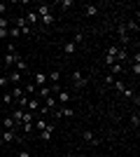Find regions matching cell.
Listing matches in <instances>:
<instances>
[{"label": "cell", "mask_w": 140, "mask_h": 157, "mask_svg": "<svg viewBox=\"0 0 140 157\" xmlns=\"http://www.w3.org/2000/svg\"><path fill=\"white\" fill-rule=\"evenodd\" d=\"M70 78H73V87H75V89H82V87L87 85V78H84L82 73H77V71H75Z\"/></svg>", "instance_id": "obj_1"}, {"label": "cell", "mask_w": 140, "mask_h": 157, "mask_svg": "<svg viewBox=\"0 0 140 157\" xmlns=\"http://www.w3.org/2000/svg\"><path fill=\"white\" fill-rule=\"evenodd\" d=\"M117 33H119V38H121V47H126L128 42H131V35H128L126 26H124V24H121V26H117Z\"/></svg>", "instance_id": "obj_2"}, {"label": "cell", "mask_w": 140, "mask_h": 157, "mask_svg": "<svg viewBox=\"0 0 140 157\" xmlns=\"http://www.w3.org/2000/svg\"><path fill=\"white\" fill-rule=\"evenodd\" d=\"M47 82H49V80H47V75H45V73H35L33 85L38 87V89H40V87H47Z\"/></svg>", "instance_id": "obj_3"}, {"label": "cell", "mask_w": 140, "mask_h": 157, "mask_svg": "<svg viewBox=\"0 0 140 157\" xmlns=\"http://www.w3.org/2000/svg\"><path fill=\"white\" fill-rule=\"evenodd\" d=\"M2 143H14L16 141V131H12V129H5V134H2Z\"/></svg>", "instance_id": "obj_4"}, {"label": "cell", "mask_w": 140, "mask_h": 157, "mask_svg": "<svg viewBox=\"0 0 140 157\" xmlns=\"http://www.w3.org/2000/svg\"><path fill=\"white\" fill-rule=\"evenodd\" d=\"M16 28H19L23 35H28V33H31V26L26 24V19H23V17H19V19H16Z\"/></svg>", "instance_id": "obj_5"}, {"label": "cell", "mask_w": 140, "mask_h": 157, "mask_svg": "<svg viewBox=\"0 0 140 157\" xmlns=\"http://www.w3.org/2000/svg\"><path fill=\"white\" fill-rule=\"evenodd\" d=\"M19 59H21V56H19L16 52H7V54H5V66H14Z\"/></svg>", "instance_id": "obj_6"}, {"label": "cell", "mask_w": 140, "mask_h": 157, "mask_svg": "<svg viewBox=\"0 0 140 157\" xmlns=\"http://www.w3.org/2000/svg\"><path fill=\"white\" fill-rule=\"evenodd\" d=\"M7 80H9V82H12V85L16 87V85H19V82H21V80H23V75H21L19 71H12V73H9V75H7Z\"/></svg>", "instance_id": "obj_7"}, {"label": "cell", "mask_w": 140, "mask_h": 157, "mask_svg": "<svg viewBox=\"0 0 140 157\" xmlns=\"http://www.w3.org/2000/svg\"><path fill=\"white\" fill-rule=\"evenodd\" d=\"M75 52H77V45H75L73 40H70V42H66V45H63V54H66V56H73Z\"/></svg>", "instance_id": "obj_8"}, {"label": "cell", "mask_w": 140, "mask_h": 157, "mask_svg": "<svg viewBox=\"0 0 140 157\" xmlns=\"http://www.w3.org/2000/svg\"><path fill=\"white\" fill-rule=\"evenodd\" d=\"M68 101H70V92H66V89H61L59 92V98H56V103H68Z\"/></svg>", "instance_id": "obj_9"}, {"label": "cell", "mask_w": 140, "mask_h": 157, "mask_svg": "<svg viewBox=\"0 0 140 157\" xmlns=\"http://www.w3.org/2000/svg\"><path fill=\"white\" fill-rule=\"evenodd\" d=\"M42 134V141H52V134H54V124H47L45 131H40Z\"/></svg>", "instance_id": "obj_10"}, {"label": "cell", "mask_w": 140, "mask_h": 157, "mask_svg": "<svg viewBox=\"0 0 140 157\" xmlns=\"http://www.w3.org/2000/svg\"><path fill=\"white\" fill-rule=\"evenodd\" d=\"M38 108H40V101H38V98H28L26 110H28V113H33V110H38Z\"/></svg>", "instance_id": "obj_11"}, {"label": "cell", "mask_w": 140, "mask_h": 157, "mask_svg": "<svg viewBox=\"0 0 140 157\" xmlns=\"http://www.w3.org/2000/svg\"><path fill=\"white\" fill-rule=\"evenodd\" d=\"M82 138H84L87 143H98V141H100V138L93 136V131H84V134H82Z\"/></svg>", "instance_id": "obj_12"}, {"label": "cell", "mask_w": 140, "mask_h": 157, "mask_svg": "<svg viewBox=\"0 0 140 157\" xmlns=\"http://www.w3.org/2000/svg\"><path fill=\"white\" fill-rule=\"evenodd\" d=\"M38 21H40L38 12H28V14H26V24H28V26H31V24H38Z\"/></svg>", "instance_id": "obj_13"}, {"label": "cell", "mask_w": 140, "mask_h": 157, "mask_svg": "<svg viewBox=\"0 0 140 157\" xmlns=\"http://www.w3.org/2000/svg\"><path fill=\"white\" fill-rule=\"evenodd\" d=\"M84 14H87V17H96V14H98V7L96 5H84Z\"/></svg>", "instance_id": "obj_14"}, {"label": "cell", "mask_w": 140, "mask_h": 157, "mask_svg": "<svg viewBox=\"0 0 140 157\" xmlns=\"http://www.w3.org/2000/svg\"><path fill=\"white\" fill-rule=\"evenodd\" d=\"M14 66H16V71H19L21 75H23V73H28V63H26V61H23V59H19V61H16V63H14Z\"/></svg>", "instance_id": "obj_15"}, {"label": "cell", "mask_w": 140, "mask_h": 157, "mask_svg": "<svg viewBox=\"0 0 140 157\" xmlns=\"http://www.w3.org/2000/svg\"><path fill=\"white\" fill-rule=\"evenodd\" d=\"M45 14H52V5H40L38 7V17H45Z\"/></svg>", "instance_id": "obj_16"}, {"label": "cell", "mask_w": 140, "mask_h": 157, "mask_svg": "<svg viewBox=\"0 0 140 157\" xmlns=\"http://www.w3.org/2000/svg\"><path fill=\"white\" fill-rule=\"evenodd\" d=\"M40 19H42V26H52L56 17H54V14H45V17H40Z\"/></svg>", "instance_id": "obj_17"}, {"label": "cell", "mask_w": 140, "mask_h": 157, "mask_svg": "<svg viewBox=\"0 0 140 157\" xmlns=\"http://www.w3.org/2000/svg\"><path fill=\"white\" fill-rule=\"evenodd\" d=\"M131 68H133L135 78H138V75H140V54H135V59H133V66H131Z\"/></svg>", "instance_id": "obj_18"}, {"label": "cell", "mask_w": 140, "mask_h": 157, "mask_svg": "<svg viewBox=\"0 0 140 157\" xmlns=\"http://www.w3.org/2000/svg\"><path fill=\"white\" fill-rule=\"evenodd\" d=\"M126 47H119V52H117V63H121V61H126Z\"/></svg>", "instance_id": "obj_19"}, {"label": "cell", "mask_w": 140, "mask_h": 157, "mask_svg": "<svg viewBox=\"0 0 140 157\" xmlns=\"http://www.w3.org/2000/svg\"><path fill=\"white\" fill-rule=\"evenodd\" d=\"M47 80L56 85V82H59V80H61V73H59V71H52V73H49V75H47Z\"/></svg>", "instance_id": "obj_20"}, {"label": "cell", "mask_w": 140, "mask_h": 157, "mask_svg": "<svg viewBox=\"0 0 140 157\" xmlns=\"http://www.w3.org/2000/svg\"><path fill=\"white\" fill-rule=\"evenodd\" d=\"M21 96H26V94H23V89H21V87L16 85V87H14V89H12V98H16V101H19Z\"/></svg>", "instance_id": "obj_21"}, {"label": "cell", "mask_w": 140, "mask_h": 157, "mask_svg": "<svg viewBox=\"0 0 140 157\" xmlns=\"http://www.w3.org/2000/svg\"><path fill=\"white\" fill-rule=\"evenodd\" d=\"M117 52H119V47L112 45V47H107V54H105V56H112V59L117 61Z\"/></svg>", "instance_id": "obj_22"}, {"label": "cell", "mask_w": 140, "mask_h": 157, "mask_svg": "<svg viewBox=\"0 0 140 157\" xmlns=\"http://www.w3.org/2000/svg\"><path fill=\"white\" fill-rule=\"evenodd\" d=\"M110 71H112L110 75H119V73L124 71V66H121V63H112V66H110Z\"/></svg>", "instance_id": "obj_23"}, {"label": "cell", "mask_w": 140, "mask_h": 157, "mask_svg": "<svg viewBox=\"0 0 140 157\" xmlns=\"http://www.w3.org/2000/svg\"><path fill=\"white\" fill-rule=\"evenodd\" d=\"M45 105L49 108V110H54V108H56V98H54V96H47L45 98Z\"/></svg>", "instance_id": "obj_24"}, {"label": "cell", "mask_w": 140, "mask_h": 157, "mask_svg": "<svg viewBox=\"0 0 140 157\" xmlns=\"http://www.w3.org/2000/svg\"><path fill=\"white\" fill-rule=\"evenodd\" d=\"M21 131H23V134H31V131H33V122H23V124H21Z\"/></svg>", "instance_id": "obj_25"}, {"label": "cell", "mask_w": 140, "mask_h": 157, "mask_svg": "<svg viewBox=\"0 0 140 157\" xmlns=\"http://www.w3.org/2000/svg\"><path fill=\"white\" fill-rule=\"evenodd\" d=\"M124 26H126V31H133V33H138V24H135V21H126V24H124Z\"/></svg>", "instance_id": "obj_26"}, {"label": "cell", "mask_w": 140, "mask_h": 157, "mask_svg": "<svg viewBox=\"0 0 140 157\" xmlns=\"http://www.w3.org/2000/svg\"><path fill=\"white\" fill-rule=\"evenodd\" d=\"M47 96H54L52 89H49V87H40V98H47Z\"/></svg>", "instance_id": "obj_27"}, {"label": "cell", "mask_w": 140, "mask_h": 157, "mask_svg": "<svg viewBox=\"0 0 140 157\" xmlns=\"http://www.w3.org/2000/svg\"><path fill=\"white\" fill-rule=\"evenodd\" d=\"M35 89H38V87H35V85H33V82H28V85H26V92H23V94H26V96H28V98H31V94H33V92H35Z\"/></svg>", "instance_id": "obj_28"}, {"label": "cell", "mask_w": 140, "mask_h": 157, "mask_svg": "<svg viewBox=\"0 0 140 157\" xmlns=\"http://www.w3.org/2000/svg\"><path fill=\"white\" fill-rule=\"evenodd\" d=\"M33 127H35L38 131H45V129H47V122H45V120H38V122H35Z\"/></svg>", "instance_id": "obj_29"}, {"label": "cell", "mask_w": 140, "mask_h": 157, "mask_svg": "<svg viewBox=\"0 0 140 157\" xmlns=\"http://www.w3.org/2000/svg\"><path fill=\"white\" fill-rule=\"evenodd\" d=\"M131 124L138 129V124H140V115H138V113H133V115H131Z\"/></svg>", "instance_id": "obj_30"}, {"label": "cell", "mask_w": 140, "mask_h": 157, "mask_svg": "<svg viewBox=\"0 0 140 157\" xmlns=\"http://www.w3.org/2000/svg\"><path fill=\"white\" fill-rule=\"evenodd\" d=\"M7 33H9L12 38H19V35H21V31H19V28H16V26H12V28H9V31H7Z\"/></svg>", "instance_id": "obj_31"}, {"label": "cell", "mask_w": 140, "mask_h": 157, "mask_svg": "<svg viewBox=\"0 0 140 157\" xmlns=\"http://www.w3.org/2000/svg\"><path fill=\"white\" fill-rule=\"evenodd\" d=\"M121 94H124V96H126V98H133V96H135V92H133V89H131V87H126V89H124V92H121Z\"/></svg>", "instance_id": "obj_32"}, {"label": "cell", "mask_w": 140, "mask_h": 157, "mask_svg": "<svg viewBox=\"0 0 140 157\" xmlns=\"http://www.w3.org/2000/svg\"><path fill=\"white\" fill-rule=\"evenodd\" d=\"M73 5H75L73 0H63V2H61V10H70Z\"/></svg>", "instance_id": "obj_33"}, {"label": "cell", "mask_w": 140, "mask_h": 157, "mask_svg": "<svg viewBox=\"0 0 140 157\" xmlns=\"http://www.w3.org/2000/svg\"><path fill=\"white\" fill-rule=\"evenodd\" d=\"M114 85V89H117V92H124V89H126V85H124V82H112Z\"/></svg>", "instance_id": "obj_34"}, {"label": "cell", "mask_w": 140, "mask_h": 157, "mask_svg": "<svg viewBox=\"0 0 140 157\" xmlns=\"http://www.w3.org/2000/svg\"><path fill=\"white\" fill-rule=\"evenodd\" d=\"M23 122H33V113L23 110Z\"/></svg>", "instance_id": "obj_35"}, {"label": "cell", "mask_w": 140, "mask_h": 157, "mask_svg": "<svg viewBox=\"0 0 140 157\" xmlns=\"http://www.w3.org/2000/svg\"><path fill=\"white\" fill-rule=\"evenodd\" d=\"M9 26V21H7V17H0V28H7Z\"/></svg>", "instance_id": "obj_36"}, {"label": "cell", "mask_w": 140, "mask_h": 157, "mask_svg": "<svg viewBox=\"0 0 140 157\" xmlns=\"http://www.w3.org/2000/svg\"><path fill=\"white\" fill-rule=\"evenodd\" d=\"M7 31H9V28H0V40H5L7 35H9V33H7Z\"/></svg>", "instance_id": "obj_37"}, {"label": "cell", "mask_w": 140, "mask_h": 157, "mask_svg": "<svg viewBox=\"0 0 140 157\" xmlns=\"http://www.w3.org/2000/svg\"><path fill=\"white\" fill-rule=\"evenodd\" d=\"M7 82H9V80H7V75H2V78H0V87L5 89V85H7Z\"/></svg>", "instance_id": "obj_38"}, {"label": "cell", "mask_w": 140, "mask_h": 157, "mask_svg": "<svg viewBox=\"0 0 140 157\" xmlns=\"http://www.w3.org/2000/svg\"><path fill=\"white\" fill-rule=\"evenodd\" d=\"M19 157H31V152H28V150H21V152H19Z\"/></svg>", "instance_id": "obj_39"}, {"label": "cell", "mask_w": 140, "mask_h": 157, "mask_svg": "<svg viewBox=\"0 0 140 157\" xmlns=\"http://www.w3.org/2000/svg\"><path fill=\"white\" fill-rule=\"evenodd\" d=\"M0 17H5V5L0 2Z\"/></svg>", "instance_id": "obj_40"}, {"label": "cell", "mask_w": 140, "mask_h": 157, "mask_svg": "<svg viewBox=\"0 0 140 157\" xmlns=\"http://www.w3.org/2000/svg\"><path fill=\"white\" fill-rule=\"evenodd\" d=\"M0 148H2V138H0Z\"/></svg>", "instance_id": "obj_41"}]
</instances>
